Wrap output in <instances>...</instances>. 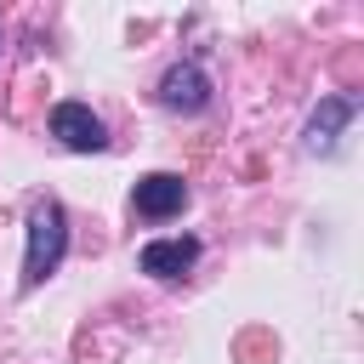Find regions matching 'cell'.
Masks as SVG:
<instances>
[{
	"instance_id": "obj_4",
	"label": "cell",
	"mask_w": 364,
	"mask_h": 364,
	"mask_svg": "<svg viewBox=\"0 0 364 364\" xmlns=\"http://www.w3.org/2000/svg\"><path fill=\"white\" fill-rule=\"evenodd\" d=\"M131 205H136V216L165 222V216H176V210L188 205V182H182L176 171H148V176L131 188Z\"/></svg>"
},
{
	"instance_id": "obj_5",
	"label": "cell",
	"mask_w": 364,
	"mask_h": 364,
	"mask_svg": "<svg viewBox=\"0 0 364 364\" xmlns=\"http://www.w3.org/2000/svg\"><path fill=\"white\" fill-rule=\"evenodd\" d=\"M136 262H142V273H154V279H182V273L199 262V239H193V233H182V239H148Z\"/></svg>"
},
{
	"instance_id": "obj_2",
	"label": "cell",
	"mask_w": 364,
	"mask_h": 364,
	"mask_svg": "<svg viewBox=\"0 0 364 364\" xmlns=\"http://www.w3.org/2000/svg\"><path fill=\"white\" fill-rule=\"evenodd\" d=\"M51 136H57L68 154H102V148H108V131H102V119H97L85 102H57V108H51Z\"/></svg>"
},
{
	"instance_id": "obj_6",
	"label": "cell",
	"mask_w": 364,
	"mask_h": 364,
	"mask_svg": "<svg viewBox=\"0 0 364 364\" xmlns=\"http://www.w3.org/2000/svg\"><path fill=\"white\" fill-rule=\"evenodd\" d=\"M353 114H358L353 97H324V102L313 108V119H307V148H313V154H336V142H341V131H347Z\"/></svg>"
},
{
	"instance_id": "obj_3",
	"label": "cell",
	"mask_w": 364,
	"mask_h": 364,
	"mask_svg": "<svg viewBox=\"0 0 364 364\" xmlns=\"http://www.w3.org/2000/svg\"><path fill=\"white\" fill-rule=\"evenodd\" d=\"M159 102H165L171 114H199V108L210 102V74H205L199 63H171V68L159 74Z\"/></svg>"
},
{
	"instance_id": "obj_1",
	"label": "cell",
	"mask_w": 364,
	"mask_h": 364,
	"mask_svg": "<svg viewBox=\"0 0 364 364\" xmlns=\"http://www.w3.org/2000/svg\"><path fill=\"white\" fill-rule=\"evenodd\" d=\"M63 256H68V216H63V205H57V199H40V205L28 210V256H23V290L46 284V279L63 267Z\"/></svg>"
}]
</instances>
